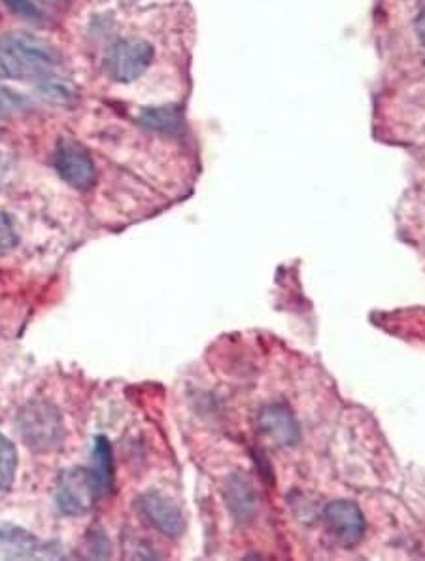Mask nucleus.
I'll list each match as a JSON object with an SVG mask.
<instances>
[{"instance_id":"5","label":"nucleus","mask_w":425,"mask_h":561,"mask_svg":"<svg viewBox=\"0 0 425 561\" xmlns=\"http://www.w3.org/2000/svg\"><path fill=\"white\" fill-rule=\"evenodd\" d=\"M0 44L8 51H12L17 59L36 72L40 78L46 70L59 65L61 55L51 46L50 42L29 33H14L4 36Z\"/></svg>"},{"instance_id":"15","label":"nucleus","mask_w":425,"mask_h":561,"mask_svg":"<svg viewBox=\"0 0 425 561\" xmlns=\"http://www.w3.org/2000/svg\"><path fill=\"white\" fill-rule=\"evenodd\" d=\"M178 112L172 108H157V110H146L142 114V121L146 125H150L153 129H163V131H170V127L174 123H178Z\"/></svg>"},{"instance_id":"4","label":"nucleus","mask_w":425,"mask_h":561,"mask_svg":"<svg viewBox=\"0 0 425 561\" xmlns=\"http://www.w3.org/2000/svg\"><path fill=\"white\" fill-rule=\"evenodd\" d=\"M53 165L68 186L78 191H87L97 182V167L91 153L70 138L59 140Z\"/></svg>"},{"instance_id":"13","label":"nucleus","mask_w":425,"mask_h":561,"mask_svg":"<svg viewBox=\"0 0 425 561\" xmlns=\"http://www.w3.org/2000/svg\"><path fill=\"white\" fill-rule=\"evenodd\" d=\"M0 543L14 548L16 552H25V554H33L34 548H36L33 535L21 527H10V529L0 527Z\"/></svg>"},{"instance_id":"18","label":"nucleus","mask_w":425,"mask_h":561,"mask_svg":"<svg viewBox=\"0 0 425 561\" xmlns=\"http://www.w3.org/2000/svg\"><path fill=\"white\" fill-rule=\"evenodd\" d=\"M416 33L420 36V42L425 46V12L416 21Z\"/></svg>"},{"instance_id":"8","label":"nucleus","mask_w":425,"mask_h":561,"mask_svg":"<svg viewBox=\"0 0 425 561\" xmlns=\"http://www.w3.org/2000/svg\"><path fill=\"white\" fill-rule=\"evenodd\" d=\"M259 425L278 444H295L299 439L297 422L293 420L288 408L282 405L263 408V412L259 414Z\"/></svg>"},{"instance_id":"17","label":"nucleus","mask_w":425,"mask_h":561,"mask_svg":"<svg viewBox=\"0 0 425 561\" xmlns=\"http://www.w3.org/2000/svg\"><path fill=\"white\" fill-rule=\"evenodd\" d=\"M27 106V101L14 91L0 87V114H16Z\"/></svg>"},{"instance_id":"16","label":"nucleus","mask_w":425,"mask_h":561,"mask_svg":"<svg viewBox=\"0 0 425 561\" xmlns=\"http://www.w3.org/2000/svg\"><path fill=\"white\" fill-rule=\"evenodd\" d=\"M17 240L19 237H17L14 221L6 212H0V252H8V250L16 248Z\"/></svg>"},{"instance_id":"3","label":"nucleus","mask_w":425,"mask_h":561,"mask_svg":"<svg viewBox=\"0 0 425 561\" xmlns=\"http://www.w3.org/2000/svg\"><path fill=\"white\" fill-rule=\"evenodd\" d=\"M153 48L140 38H121L106 51V70L116 82H135L152 65Z\"/></svg>"},{"instance_id":"6","label":"nucleus","mask_w":425,"mask_h":561,"mask_svg":"<svg viewBox=\"0 0 425 561\" xmlns=\"http://www.w3.org/2000/svg\"><path fill=\"white\" fill-rule=\"evenodd\" d=\"M138 509L159 533L170 539H176L184 533L186 522L182 509L167 495L159 492L144 493L138 501Z\"/></svg>"},{"instance_id":"14","label":"nucleus","mask_w":425,"mask_h":561,"mask_svg":"<svg viewBox=\"0 0 425 561\" xmlns=\"http://www.w3.org/2000/svg\"><path fill=\"white\" fill-rule=\"evenodd\" d=\"M10 12H14L16 16L31 21V23H42L44 21V12L40 10V6L34 0H2Z\"/></svg>"},{"instance_id":"12","label":"nucleus","mask_w":425,"mask_h":561,"mask_svg":"<svg viewBox=\"0 0 425 561\" xmlns=\"http://www.w3.org/2000/svg\"><path fill=\"white\" fill-rule=\"evenodd\" d=\"M38 76L27 65H23L12 51L6 50L0 44V78H10V80H25Z\"/></svg>"},{"instance_id":"11","label":"nucleus","mask_w":425,"mask_h":561,"mask_svg":"<svg viewBox=\"0 0 425 561\" xmlns=\"http://www.w3.org/2000/svg\"><path fill=\"white\" fill-rule=\"evenodd\" d=\"M16 444L0 433V493L12 490L17 475Z\"/></svg>"},{"instance_id":"10","label":"nucleus","mask_w":425,"mask_h":561,"mask_svg":"<svg viewBox=\"0 0 425 561\" xmlns=\"http://www.w3.org/2000/svg\"><path fill=\"white\" fill-rule=\"evenodd\" d=\"M38 93L42 95L44 101L57 104V106H72L78 97L76 85L70 84L63 78L46 76V74L38 80Z\"/></svg>"},{"instance_id":"2","label":"nucleus","mask_w":425,"mask_h":561,"mask_svg":"<svg viewBox=\"0 0 425 561\" xmlns=\"http://www.w3.org/2000/svg\"><path fill=\"white\" fill-rule=\"evenodd\" d=\"M97 497L101 495L97 492L95 480L91 476V471H87L84 467L67 469L57 478L55 503L57 509L67 516H85L93 509Z\"/></svg>"},{"instance_id":"1","label":"nucleus","mask_w":425,"mask_h":561,"mask_svg":"<svg viewBox=\"0 0 425 561\" xmlns=\"http://www.w3.org/2000/svg\"><path fill=\"white\" fill-rule=\"evenodd\" d=\"M19 433L34 452H51L65 439L63 416L46 401H33L19 412Z\"/></svg>"},{"instance_id":"9","label":"nucleus","mask_w":425,"mask_h":561,"mask_svg":"<svg viewBox=\"0 0 425 561\" xmlns=\"http://www.w3.org/2000/svg\"><path fill=\"white\" fill-rule=\"evenodd\" d=\"M91 476L95 480L99 495H108L114 488V456L112 444L106 437H97L93 446V465Z\"/></svg>"},{"instance_id":"7","label":"nucleus","mask_w":425,"mask_h":561,"mask_svg":"<svg viewBox=\"0 0 425 561\" xmlns=\"http://www.w3.org/2000/svg\"><path fill=\"white\" fill-rule=\"evenodd\" d=\"M323 520L327 529L344 546H354L363 539L365 518L357 505L350 501H333L323 510Z\"/></svg>"}]
</instances>
